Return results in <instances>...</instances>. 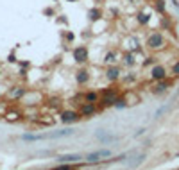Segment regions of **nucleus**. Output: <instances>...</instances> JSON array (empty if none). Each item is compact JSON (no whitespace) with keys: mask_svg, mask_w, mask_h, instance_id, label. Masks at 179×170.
<instances>
[{"mask_svg":"<svg viewBox=\"0 0 179 170\" xmlns=\"http://www.w3.org/2000/svg\"><path fill=\"white\" fill-rule=\"evenodd\" d=\"M147 47L152 48V50H159V48L165 47V38L159 32H154V34H151L149 39H147Z\"/></svg>","mask_w":179,"mask_h":170,"instance_id":"f257e3e1","label":"nucleus"},{"mask_svg":"<svg viewBox=\"0 0 179 170\" xmlns=\"http://www.w3.org/2000/svg\"><path fill=\"white\" fill-rule=\"evenodd\" d=\"M104 158H111V151H108V149H102V151L90 152V154L86 156V161H88V163H97V161L104 159Z\"/></svg>","mask_w":179,"mask_h":170,"instance_id":"f03ea898","label":"nucleus"},{"mask_svg":"<svg viewBox=\"0 0 179 170\" xmlns=\"http://www.w3.org/2000/svg\"><path fill=\"white\" fill-rule=\"evenodd\" d=\"M74 59L77 63H86L88 61V48L86 47H77L74 50Z\"/></svg>","mask_w":179,"mask_h":170,"instance_id":"7ed1b4c3","label":"nucleus"},{"mask_svg":"<svg viewBox=\"0 0 179 170\" xmlns=\"http://www.w3.org/2000/svg\"><path fill=\"white\" fill-rule=\"evenodd\" d=\"M74 134V129H61V131H54V132H48V134H43L45 140H52V138H63V136H70Z\"/></svg>","mask_w":179,"mask_h":170,"instance_id":"20e7f679","label":"nucleus"},{"mask_svg":"<svg viewBox=\"0 0 179 170\" xmlns=\"http://www.w3.org/2000/svg\"><path fill=\"white\" fill-rule=\"evenodd\" d=\"M95 111H97V104H95V102H86V104L81 106L79 113L82 115V116H90V115H93Z\"/></svg>","mask_w":179,"mask_h":170,"instance_id":"39448f33","label":"nucleus"},{"mask_svg":"<svg viewBox=\"0 0 179 170\" xmlns=\"http://www.w3.org/2000/svg\"><path fill=\"white\" fill-rule=\"evenodd\" d=\"M167 75V72H165V68L163 66H154L152 68V72H151V77L154 79V81H163Z\"/></svg>","mask_w":179,"mask_h":170,"instance_id":"423d86ee","label":"nucleus"},{"mask_svg":"<svg viewBox=\"0 0 179 170\" xmlns=\"http://www.w3.org/2000/svg\"><path fill=\"white\" fill-rule=\"evenodd\" d=\"M79 118V115L75 113V111H63L61 113V120L65 122V124H70V122H75Z\"/></svg>","mask_w":179,"mask_h":170,"instance_id":"0eeeda50","label":"nucleus"},{"mask_svg":"<svg viewBox=\"0 0 179 170\" xmlns=\"http://www.w3.org/2000/svg\"><path fill=\"white\" fill-rule=\"evenodd\" d=\"M59 159L63 163H75V161H81V159H82V156H81V154H65V156H61Z\"/></svg>","mask_w":179,"mask_h":170,"instance_id":"6e6552de","label":"nucleus"},{"mask_svg":"<svg viewBox=\"0 0 179 170\" xmlns=\"http://www.w3.org/2000/svg\"><path fill=\"white\" fill-rule=\"evenodd\" d=\"M106 77L109 79V81H117L120 77V70L117 68V66H109L108 70H106Z\"/></svg>","mask_w":179,"mask_h":170,"instance_id":"1a4fd4ad","label":"nucleus"},{"mask_svg":"<svg viewBox=\"0 0 179 170\" xmlns=\"http://www.w3.org/2000/svg\"><path fill=\"white\" fill-rule=\"evenodd\" d=\"M25 93H27V92H25V88L16 86L15 90H11V92H9V97H11V98H20V97H23Z\"/></svg>","mask_w":179,"mask_h":170,"instance_id":"9d476101","label":"nucleus"},{"mask_svg":"<svg viewBox=\"0 0 179 170\" xmlns=\"http://www.w3.org/2000/svg\"><path fill=\"white\" fill-rule=\"evenodd\" d=\"M88 16H90V20H91V22H97V20L102 18V11H100V9H97V7H93V9H90Z\"/></svg>","mask_w":179,"mask_h":170,"instance_id":"9b49d317","label":"nucleus"},{"mask_svg":"<svg viewBox=\"0 0 179 170\" xmlns=\"http://www.w3.org/2000/svg\"><path fill=\"white\" fill-rule=\"evenodd\" d=\"M115 102H117V95H106V97L102 98V106H106V108L115 106Z\"/></svg>","mask_w":179,"mask_h":170,"instance_id":"f8f14e48","label":"nucleus"},{"mask_svg":"<svg viewBox=\"0 0 179 170\" xmlns=\"http://www.w3.org/2000/svg\"><path fill=\"white\" fill-rule=\"evenodd\" d=\"M88 79H90V75H88L86 70H79V72H77V82H79V84L88 82Z\"/></svg>","mask_w":179,"mask_h":170,"instance_id":"ddd939ff","label":"nucleus"},{"mask_svg":"<svg viewBox=\"0 0 179 170\" xmlns=\"http://www.w3.org/2000/svg\"><path fill=\"white\" fill-rule=\"evenodd\" d=\"M104 63L106 65H115L117 63V52H108L104 57Z\"/></svg>","mask_w":179,"mask_h":170,"instance_id":"4468645a","label":"nucleus"},{"mask_svg":"<svg viewBox=\"0 0 179 170\" xmlns=\"http://www.w3.org/2000/svg\"><path fill=\"white\" fill-rule=\"evenodd\" d=\"M97 138H99L100 142H115V140H117V136H113V134H104V132H97Z\"/></svg>","mask_w":179,"mask_h":170,"instance_id":"2eb2a0df","label":"nucleus"},{"mask_svg":"<svg viewBox=\"0 0 179 170\" xmlns=\"http://www.w3.org/2000/svg\"><path fill=\"white\" fill-rule=\"evenodd\" d=\"M4 116H5L9 122H16V120H20V113H18V111H7Z\"/></svg>","mask_w":179,"mask_h":170,"instance_id":"dca6fc26","label":"nucleus"},{"mask_svg":"<svg viewBox=\"0 0 179 170\" xmlns=\"http://www.w3.org/2000/svg\"><path fill=\"white\" fill-rule=\"evenodd\" d=\"M125 43H129V45H127V48H129L131 52H133V50H134V48L138 47V41H136V38H129L127 41H125Z\"/></svg>","mask_w":179,"mask_h":170,"instance_id":"f3484780","label":"nucleus"},{"mask_svg":"<svg viewBox=\"0 0 179 170\" xmlns=\"http://www.w3.org/2000/svg\"><path fill=\"white\" fill-rule=\"evenodd\" d=\"M143 159H145V154H138V156L134 158V161H131V163H129V167H136V165H140Z\"/></svg>","mask_w":179,"mask_h":170,"instance_id":"a211bd4d","label":"nucleus"},{"mask_svg":"<svg viewBox=\"0 0 179 170\" xmlns=\"http://www.w3.org/2000/svg\"><path fill=\"white\" fill-rule=\"evenodd\" d=\"M138 22L141 25H145V23L149 22V15H147V13H138Z\"/></svg>","mask_w":179,"mask_h":170,"instance_id":"6ab92c4d","label":"nucleus"},{"mask_svg":"<svg viewBox=\"0 0 179 170\" xmlns=\"http://www.w3.org/2000/svg\"><path fill=\"white\" fill-rule=\"evenodd\" d=\"M167 86H168V84H167V82H159L158 86H156V88H154V93H163V92H165V90H167Z\"/></svg>","mask_w":179,"mask_h":170,"instance_id":"aec40b11","label":"nucleus"},{"mask_svg":"<svg viewBox=\"0 0 179 170\" xmlns=\"http://www.w3.org/2000/svg\"><path fill=\"white\" fill-rule=\"evenodd\" d=\"M84 100L86 102H97V93H86L84 95Z\"/></svg>","mask_w":179,"mask_h":170,"instance_id":"412c9836","label":"nucleus"},{"mask_svg":"<svg viewBox=\"0 0 179 170\" xmlns=\"http://www.w3.org/2000/svg\"><path fill=\"white\" fill-rule=\"evenodd\" d=\"M54 170H74V165H72V163H63L59 167H56Z\"/></svg>","mask_w":179,"mask_h":170,"instance_id":"4be33fe9","label":"nucleus"},{"mask_svg":"<svg viewBox=\"0 0 179 170\" xmlns=\"http://www.w3.org/2000/svg\"><path fill=\"white\" fill-rule=\"evenodd\" d=\"M124 63H125V65H129V66H131V65L134 63V59H133V54H131V52L124 56Z\"/></svg>","mask_w":179,"mask_h":170,"instance_id":"5701e85b","label":"nucleus"},{"mask_svg":"<svg viewBox=\"0 0 179 170\" xmlns=\"http://www.w3.org/2000/svg\"><path fill=\"white\" fill-rule=\"evenodd\" d=\"M156 9H158L159 13L165 11V2H163V0H156Z\"/></svg>","mask_w":179,"mask_h":170,"instance_id":"b1692460","label":"nucleus"},{"mask_svg":"<svg viewBox=\"0 0 179 170\" xmlns=\"http://www.w3.org/2000/svg\"><path fill=\"white\" fill-rule=\"evenodd\" d=\"M115 106H117V108H124V106H125V100H124V98H117Z\"/></svg>","mask_w":179,"mask_h":170,"instance_id":"393cba45","label":"nucleus"},{"mask_svg":"<svg viewBox=\"0 0 179 170\" xmlns=\"http://www.w3.org/2000/svg\"><path fill=\"white\" fill-rule=\"evenodd\" d=\"M172 72H174L176 75H179V61L176 63V65H174V68H172Z\"/></svg>","mask_w":179,"mask_h":170,"instance_id":"a878e982","label":"nucleus"},{"mask_svg":"<svg viewBox=\"0 0 179 170\" xmlns=\"http://www.w3.org/2000/svg\"><path fill=\"white\" fill-rule=\"evenodd\" d=\"M7 59H9L11 63H15V61H16V59H15V54H9V57H7Z\"/></svg>","mask_w":179,"mask_h":170,"instance_id":"bb28decb","label":"nucleus"},{"mask_svg":"<svg viewBox=\"0 0 179 170\" xmlns=\"http://www.w3.org/2000/svg\"><path fill=\"white\" fill-rule=\"evenodd\" d=\"M131 2H133V4H138V2H141V0H131Z\"/></svg>","mask_w":179,"mask_h":170,"instance_id":"cd10ccee","label":"nucleus"},{"mask_svg":"<svg viewBox=\"0 0 179 170\" xmlns=\"http://www.w3.org/2000/svg\"><path fill=\"white\" fill-rule=\"evenodd\" d=\"M172 2H174V5H179V2H177V0H172Z\"/></svg>","mask_w":179,"mask_h":170,"instance_id":"c85d7f7f","label":"nucleus"},{"mask_svg":"<svg viewBox=\"0 0 179 170\" xmlns=\"http://www.w3.org/2000/svg\"><path fill=\"white\" fill-rule=\"evenodd\" d=\"M66 2H77V0H66Z\"/></svg>","mask_w":179,"mask_h":170,"instance_id":"c756f323","label":"nucleus"},{"mask_svg":"<svg viewBox=\"0 0 179 170\" xmlns=\"http://www.w3.org/2000/svg\"><path fill=\"white\" fill-rule=\"evenodd\" d=\"M176 170H179V168H176Z\"/></svg>","mask_w":179,"mask_h":170,"instance_id":"7c9ffc66","label":"nucleus"},{"mask_svg":"<svg viewBox=\"0 0 179 170\" xmlns=\"http://www.w3.org/2000/svg\"><path fill=\"white\" fill-rule=\"evenodd\" d=\"M54 2H56V0H54Z\"/></svg>","mask_w":179,"mask_h":170,"instance_id":"2f4dec72","label":"nucleus"}]
</instances>
